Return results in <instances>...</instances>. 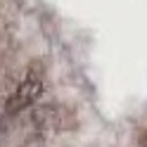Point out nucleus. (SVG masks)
Instances as JSON below:
<instances>
[{
	"label": "nucleus",
	"mask_w": 147,
	"mask_h": 147,
	"mask_svg": "<svg viewBox=\"0 0 147 147\" xmlns=\"http://www.w3.org/2000/svg\"><path fill=\"white\" fill-rule=\"evenodd\" d=\"M40 93H43V78L31 71L19 83V88L10 95V100H7V105H5V112L7 114H17V112H22V109L31 107L36 100L40 97Z\"/></svg>",
	"instance_id": "1"
},
{
	"label": "nucleus",
	"mask_w": 147,
	"mask_h": 147,
	"mask_svg": "<svg viewBox=\"0 0 147 147\" xmlns=\"http://www.w3.org/2000/svg\"><path fill=\"white\" fill-rule=\"evenodd\" d=\"M22 147H48V142H45V138H43L40 133H33V135H29V138L24 140Z\"/></svg>",
	"instance_id": "3"
},
{
	"label": "nucleus",
	"mask_w": 147,
	"mask_h": 147,
	"mask_svg": "<svg viewBox=\"0 0 147 147\" xmlns=\"http://www.w3.org/2000/svg\"><path fill=\"white\" fill-rule=\"evenodd\" d=\"M67 112L59 105H43L38 109H33V123L38 128H64L67 123Z\"/></svg>",
	"instance_id": "2"
}]
</instances>
